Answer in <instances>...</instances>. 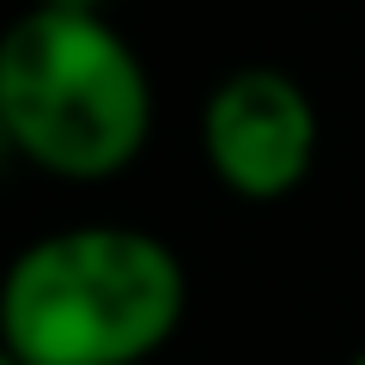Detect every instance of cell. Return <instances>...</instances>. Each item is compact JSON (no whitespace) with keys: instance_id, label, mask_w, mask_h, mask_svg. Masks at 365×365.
Segmentation results:
<instances>
[{"instance_id":"obj_1","label":"cell","mask_w":365,"mask_h":365,"mask_svg":"<svg viewBox=\"0 0 365 365\" xmlns=\"http://www.w3.org/2000/svg\"><path fill=\"white\" fill-rule=\"evenodd\" d=\"M182 311V256L146 225H61L0 274V347L19 365H146Z\"/></svg>"},{"instance_id":"obj_2","label":"cell","mask_w":365,"mask_h":365,"mask_svg":"<svg viewBox=\"0 0 365 365\" xmlns=\"http://www.w3.org/2000/svg\"><path fill=\"white\" fill-rule=\"evenodd\" d=\"M0 122L31 170L110 182L153 140V79L110 13L25 6L0 31Z\"/></svg>"},{"instance_id":"obj_3","label":"cell","mask_w":365,"mask_h":365,"mask_svg":"<svg viewBox=\"0 0 365 365\" xmlns=\"http://www.w3.org/2000/svg\"><path fill=\"white\" fill-rule=\"evenodd\" d=\"M317 98L299 73L274 61H244L220 73L201 98V158L213 182L237 201H287L304 189L317 165Z\"/></svg>"},{"instance_id":"obj_4","label":"cell","mask_w":365,"mask_h":365,"mask_svg":"<svg viewBox=\"0 0 365 365\" xmlns=\"http://www.w3.org/2000/svg\"><path fill=\"white\" fill-rule=\"evenodd\" d=\"M31 6H61V13H110V0H31Z\"/></svg>"},{"instance_id":"obj_5","label":"cell","mask_w":365,"mask_h":365,"mask_svg":"<svg viewBox=\"0 0 365 365\" xmlns=\"http://www.w3.org/2000/svg\"><path fill=\"white\" fill-rule=\"evenodd\" d=\"M6 153H13V140H6V122H0V158H6Z\"/></svg>"},{"instance_id":"obj_6","label":"cell","mask_w":365,"mask_h":365,"mask_svg":"<svg viewBox=\"0 0 365 365\" xmlns=\"http://www.w3.org/2000/svg\"><path fill=\"white\" fill-rule=\"evenodd\" d=\"M0 365H19V359H13V353H6V347H0Z\"/></svg>"},{"instance_id":"obj_7","label":"cell","mask_w":365,"mask_h":365,"mask_svg":"<svg viewBox=\"0 0 365 365\" xmlns=\"http://www.w3.org/2000/svg\"><path fill=\"white\" fill-rule=\"evenodd\" d=\"M347 365H365V347H359V353H353V359H347Z\"/></svg>"}]
</instances>
